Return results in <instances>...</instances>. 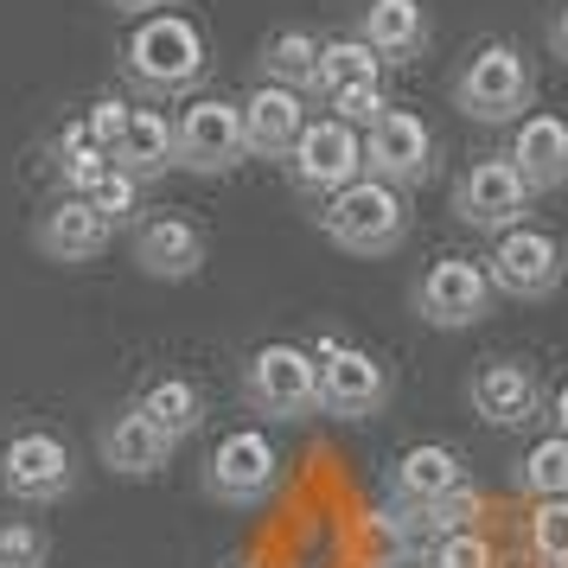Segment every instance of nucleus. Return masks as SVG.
I'll return each mask as SVG.
<instances>
[{
	"label": "nucleus",
	"instance_id": "nucleus-39",
	"mask_svg": "<svg viewBox=\"0 0 568 568\" xmlns=\"http://www.w3.org/2000/svg\"><path fill=\"white\" fill-rule=\"evenodd\" d=\"M530 568H537V562H530Z\"/></svg>",
	"mask_w": 568,
	"mask_h": 568
},
{
	"label": "nucleus",
	"instance_id": "nucleus-24",
	"mask_svg": "<svg viewBox=\"0 0 568 568\" xmlns=\"http://www.w3.org/2000/svg\"><path fill=\"white\" fill-rule=\"evenodd\" d=\"M262 83H282V90L307 97L313 83H320V39L307 27H282L262 45Z\"/></svg>",
	"mask_w": 568,
	"mask_h": 568
},
{
	"label": "nucleus",
	"instance_id": "nucleus-7",
	"mask_svg": "<svg viewBox=\"0 0 568 568\" xmlns=\"http://www.w3.org/2000/svg\"><path fill=\"white\" fill-rule=\"evenodd\" d=\"M282 166H287V185L301 199H333L338 185H352L364 173V134L333 122V115H320V122L307 115V129L294 134V148L282 154Z\"/></svg>",
	"mask_w": 568,
	"mask_h": 568
},
{
	"label": "nucleus",
	"instance_id": "nucleus-33",
	"mask_svg": "<svg viewBox=\"0 0 568 568\" xmlns=\"http://www.w3.org/2000/svg\"><path fill=\"white\" fill-rule=\"evenodd\" d=\"M415 530H422V537H454V530H479V491H473V486L447 491L440 505H428V511L415 517Z\"/></svg>",
	"mask_w": 568,
	"mask_h": 568
},
{
	"label": "nucleus",
	"instance_id": "nucleus-21",
	"mask_svg": "<svg viewBox=\"0 0 568 568\" xmlns=\"http://www.w3.org/2000/svg\"><path fill=\"white\" fill-rule=\"evenodd\" d=\"M97 454H103V466L115 479H154L160 466L173 460V440L160 435L141 409H122L103 435H97Z\"/></svg>",
	"mask_w": 568,
	"mask_h": 568
},
{
	"label": "nucleus",
	"instance_id": "nucleus-1",
	"mask_svg": "<svg viewBox=\"0 0 568 568\" xmlns=\"http://www.w3.org/2000/svg\"><path fill=\"white\" fill-rule=\"evenodd\" d=\"M122 71H129L141 90H154V97H173V90H192V83H205L211 71V45L199 20H185V13H148L141 27L122 39Z\"/></svg>",
	"mask_w": 568,
	"mask_h": 568
},
{
	"label": "nucleus",
	"instance_id": "nucleus-16",
	"mask_svg": "<svg viewBox=\"0 0 568 568\" xmlns=\"http://www.w3.org/2000/svg\"><path fill=\"white\" fill-rule=\"evenodd\" d=\"M466 403H473V415H479L486 428H524V422H537V409H542V384H537L530 364L486 358L473 371V384H466Z\"/></svg>",
	"mask_w": 568,
	"mask_h": 568
},
{
	"label": "nucleus",
	"instance_id": "nucleus-14",
	"mask_svg": "<svg viewBox=\"0 0 568 568\" xmlns=\"http://www.w3.org/2000/svg\"><path fill=\"white\" fill-rule=\"evenodd\" d=\"M129 256L148 282H192L205 268V231L180 211H154V217H134Z\"/></svg>",
	"mask_w": 568,
	"mask_h": 568
},
{
	"label": "nucleus",
	"instance_id": "nucleus-20",
	"mask_svg": "<svg viewBox=\"0 0 568 568\" xmlns=\"http://www.w3.org/2000/svg\"><path fill=\"white\" fill-rule=\"evenodd\" d=\"M358 39L371 45L377 64H409V58L428 52L435 27H428V7L422 0H364Z\"/></svg>",
	"mask_w": 568,
	"mask_h": 568
},
{
	"label": "nucleus",
	"instance_id": "nucleus-17",
	"mask_svg": "<svg viewBox=\"0 0 568 568\" xmlns=\"http://www.w3.org/2000/svg\"><path fill=\"white\" fill-rule=\"evenodd\" d=\"M511 173L524 180V192H562L568 185V122L562 115H517V134H511Z\"/></svg>",
	"mask_w": 568,
	"mask_h": 568
},
{
	"label": "nucleus",
	"instance_id": "nucleus-29",
	"mask_svg": "<svg viewBox=\"0 0 568 568\" xmlns=\"http://www.w3.org/2000/svg\"><path fill=\"white\" fill-rule=\"evenodd\" d=\"M320 103L333 109V122L364 134L389 109V97H384V83H338V90H320Z\"/></svg>",
	"mask_w": 568,
	"mask_h": 568
},
{
	"label": "nucleus",
	"instance_id": "nucleus-6",
	"mask_svg": "<svg viewBox=\"0 0 568 568\" xmlns=\"http://www.w3.org/2000/svg\"><path fill=\"white\" fill-rule=\"evenodd\" d=\"M313 371H320V409L326 415H338V422H371V415H384L389 364L377 358V352L345 345V338H320Z\"/></svg>",
	"mask_w": 568,
	"mask_h": 568
},
{
	"label": "nucleus",
	"instance_id": "nucleus-32",
	"mask_svg": "<svg viewBox=\"0 0 568 568\" xmlns=\"http://www.w3.org/2000/svg\"><path fill=\"white\" fill-rule=\"evenodd\" d=\"M45 562H52V537L27 517H7L0 524V568H45Z\"/></svg>",
	"mask_w": 568,
	"mask_h": 568
},
{
	"label": "nucleus",
	"instance_id": "nucleus-15",
	"mask_svg": "<svg viewBox=\"0 0 568 568\" xmlns=\"http://www.w3.org/2000/svg\"><path fill=\"white\" fill-rule=\"evenodd\" d=\"M115 224H109L103 211L90 205L83 192H64L52 205L39 211V224H32V243H39V256L45 262H64V268H78V262L103 256Z\"/></svg>",
	"mask_w": 568,
	"mask_h": 568
},
{
	"label": "nucleus",
	"instance_id": "nucleus-8",
	"mask_svg": "<svg viewBox=\"0 0 568 568\" xmlns=\"http://www.w3.org/2000/svg\"><path fill=\"white\" fill-rule=\"evenodd\" d=\"M78 486V460L52 428H20L0 440V491L13 505H58Z\"/></svg>",
	"mask_w": 568,
	"mask_h": 568
},
{
	"label": "nucleus",
	"instance_id": "nucleus-12",
	"mask_svg": "<svg viewBox=\"0 0 568 568\" xmlns=\"http://www.w3.org/2000/svg\"><path fill=\"white\" fill-rule=\"evenodd\" d=\"M364 173L396 185V192L422 185L435 173V134H428V122H422L415 109H384V115L364 129Z\"/></svg>",
	"mask_w": 568,
	"mask_h": 568
},
{
	"label": "nucleus",
	"instance_id": "nucleus-10",
	"mask_svg": "<svg viewBox=\"0 0 568 568\" xmlns=\"http://www.w3.org/2000/svg\"><path fill=\"white\" fill-rule=\"evenodd\" d=\"M275 486H282V447L262 435V428H231V435L205 454V491L217 505L250 511V505H262Z\"/></svg>",
	"mask_w": 568,
	"mask_h": 568
},
{
	"label": "nucleus",
	"instance_id": "nucleus-19",
	"mask_svg": "<svg viewBox=\"0 0 568 568\" xmlns=\"http://www.w3.org/2000/svg\"><path fill=\"white\" fill-rule=\"evenodd\" d=\"M466 486V466L460 454L447 447V440H422V447H409L403 460H396V473H389V491H396V511L422 517L428 505H440L447 491Z\"/></svg>",
	"mask_w": 568,
	"mask_h": 568
},
{
	"label": "nucleus",
	"instance_id": "nucleus-22",
	"mask_svg": "<svg viewBox=\"0 0 568 568\" xmlns=\"http://www.w3.org/2000/svg\"><path fill=\"white\" fill-rule=\"evenodd\" d=\"M109 160H115L122 173H134L141 185L160 180V173H173L180 160H173V122H166V109H129V122L115 134Z\"/></svg>",
	"mask_w": 568,
	"mask_h": 568
},
{
	"label": "nucleus",
	"instance_id": "nucleus-3",
	"mask_svg": "<svg viewBox=\"0 0 568 568\" xmlns=\"http://www.w3.org/2000/svg\"><path fill=\"white\" fill-rule=\"evenodd\" d=\"M530 97H537V71H530V58L517 52L511 39L479 45L460 64V78H454V109L466 122H517L530 109Z\"/></svg>",
	"mask_w": 568,
	"mask_h": 568
},
{
	"label": "nucleus",
	"instance_id": "nucleus-13",
	"mask_svg": "<svg viewBox=\"0 0 568 568\" xmlns=\"http://www.w3.org/2000/svg\"><path fill=\"white\" fill-rule=\"evenodd\" d=\"M454 217L473 224V231H511V224H530V192L524 180L511 173V160L491 154V160H473L460 180H454Z\"/></svg>",
	"mask_w": 568,
	"mask_h": 568
},
{
	"label": "nucleus",
	"instance_id": "nucleus-9",
	"mask_svg": "<svg viewBox=\"0 0 568 568\" xmlns=\"http://www.w3.org/2000/svg\"><path fill=\"white\" fill-rule=\"evenodd\" d=\"M173 160H180L185 173H236L250 148H243V109L231 97H192L180 109V122H173Z\"/></svg>",
	"mask_w": 568,
	"mask_h": 568
},
{
	"label": "nucleus",
	"instance_id": "nucleus-23",
	"mask_svg": "<svg viewBox=\"0 0 568 568\" xmlns=\"http://www.w3.org/2000/svg\"><path fill=\"white\" fill-rule=\"evenodd\" d=\"M134 409L148 415L173 447H180L185 435H199V428H205V415H211L205 409V389L192 384V377H160V384H148L141 396H134Z\"/></svg>",
	"mask_w": 568,
	"mask_h": 568
},
{
	"label": "nucleus",
	"instance_id": "nucleus-28",
	"mask_svg": "<svg viewBox=\"0 0 568 568\" xmlns=\"http://www.w3.org/2000/svg\"><path fill=\"white\" fill-rule=\"evenodd\" d=\"M530 562L568 568V498H537V511H530Z\"/></svg>",
	"mask_w": 568,
	"mask_h": 568
},
{
	"label": "nucleus",
	"instance_id": "nucleus-18",
	"mask_svg": "<svg viewBox=\"0 0 568 568\" xmlns=\"http://www.w3.org/2000/svg\"><path fill=\"white\" fill-rule=\"evenodd\" d=\"M236 109H243V148H250V160H282L294 148V134L307 129V97L282 90V83H256Z\"/></svg>",
	"mask_w": 568,
	"mask_h": 568
},
{
	"label": "nucleus",
	"instance_id": "nucleus-2",
	"mask_svg": "<svg viewBox=\"0 0 568 568\" xmlns=\"http://www.w3.org/2000/svg\"><path fill=\"white\" fill-rule=\"evenodd\" d=\"M320 224H326V236H333L345 256H389L409 236V199L396 185L358 173L352 185H338L333 199H326Z\"/></svg>",
	"mask_w": 568,
	"mask_h": 568
},
{
	"label": "nucleus",
	"instance_id": "nucleus-38",
	"mask_svg": "<svg viewBox=\"0 0 568 568\" xmlns=\"http://www.w3.org/2000/svg\"><path fill=\"white\" fill-rule=\"evenodd\" d=\"M236 568H250V562H236Z\"/></svg>",
	"mask_w": 568,
	"mask_h": 568
},
{
	"label": "nucleus",
	"instance_id": "nucleus-35",
	"mask_svg": "<svg viewBox=\"0 0 568 568\" xmlns=\"http://www.w3.org/2000/svg\"><path fill=\"white\" fill-rule=\"evenodd\" d=\"M549 415H556V435H568V377L556 384V396H549Z\"/></svg>",
	"mask_w": 568,
	"mask_h": 568
},
{
	"label": "nucleus",
	"instance_id": "nucleus-26",
	"mask_svg": "<svg viewBox=\"0 0 568 568\" xmlns=\"http://www.w3.org/2000/svg\"><path fill=\"white\" fill-rule=\"evenodd\" d=\"M338 83H384V64L371 58L358 32L345 39H320V83L313 90H338Z\"/></svg>",
	"mask_w": 568,
	"mask_h": 568
},
{
	"label": "nucleus",
	"instance_id": "nucleus-30",
	"mask_svg": "<svg viewBox=\"0 0 568 568\" xmlns=\"http://www.w3.org/2000/svg\"><path fill=\"white\" fill-rule=\"evenodd\" d=\"M83 199L103 211L109 224H134V211H141V180H134V173H122V166L109 160L103 173H97V185H90Z\"/></svg>",
	"mask_w": 568,
	"mask_h": 568
},
{
	"label": "nucleus",
	"instance_id": "nucleus-34",
	"mask_svg": "<svg viewBox=\"0 0 568 568\" xmlns=\"http://www.w3.org/2000/svg\"><path fill=\"white\" fill-rule=\"evenodd\" d=\"M122 122H129V103H122V97H97V103H90V115H83V129L97 134L103 148H115Z\"/></svg>",
	"mask_w": 568,
	"mask_h": 568
},
{
	"label": "nucleus",
	"instance_id": "nucleus-27",
	"mask_svg": "<svg viewBox=\"0 0 568 568\" xmlns=\"http://www.w3.org/2000/svg\"><path fill=\"white\" fill-rule=\"evenodd\" d=\"M52 160H58V180H64V192H90V185H97V173L109 166V148L83 129V122H71V129L52 141Z\"/></svg>",
	"mask_w": 568,
	"mask_h": 568
},
{
	"label": "nucleus",
	"instance_id": "nucleus-25",
	"mask_svg": "<svg viewBox=\"0 0 568 568\" xmlns=\"http://www.w3.org/2000/svg\"><path fill=\"white\" fill-rule=\"evenodd\" d=\"M511 486L524 498H568V435H542L524 447V460L511 466Z\"/></svg>",
	"mask_w": 568,
	"mask_h": 568
},
{
	"label": "nucleus",
	"instance_id": "nucleus-31",
	"mask_svg": "<svg viewBox=\"0 0 568 568\" xmlns=\"http://www.w3.org/2000/svg\"><path fill=\"white\" fill-rule=\"evenodd\" d=\"M422 568H498V556L479 530H454V537H428Z\"/></svg>",
	"mask_w": 568,
	"mask_h": 568
},
{
	"label": "nucleus",
	"instance_id": "nucleus-11",
	"mask_svg": "<svg viewBox=\"0 0 568 568\" xmlns=\"http://www.w3.org/2000/svg\"><path fill=\"white\" fill-rule=\"evenodd\" d=\"M491 313V282L486 262L473 256H440L428 262V275L415 282V320L435 326V333H466Z\"/></svg>",
	"mask_w": 568,
	"mask_h": 568
},
{
	"label": "nucleus",
	"instance_id": "nucleus-5",
	"mask_svg": "<svg viewBox=\"0 0 568 568\" xmlns=\"http://www.w3.org/2000/svg\"><path fill=\"white\" fill-rule=\"evenodd\" d=\"M568 275V250L556 231H537V224H511L498 231L486 256V282L491 294H511V301H549Z\"/></svg>",
	"mask_w": 568,
	"mask_h": 568
},
{
	"label": "nucleus",
	"instance_id": "nucleus-37",
	"mask_svg": "<svg viewBox=\"0 0 568 568\" xmlns=\"http://www.w3.org/2000/svg\"><path fill=\"white\" fill-rule=\"evenodd\" d=\"M109 7H122V13H166L173 0H109Z\"/></svg>",
	"mask_w": 568,
	"mask_h": 568
},
{
	"label": "nucleus",
	"instance_id": "nucleus-4",
	"mask_svg": "<svg viewBox=\"0 0 568 568\" xmlns=\"http://www.w3.org/2000/svg\"><path fill=\"white\" fill-rule=\"evenodd\" d=\"M243 403L268 422H307L320 415V371H313L307 345H262L256 358L243 364Z\"/></svg>",
	"mask_w": 568,
	"mask_h": 568
},
{
	"label": "nucleus",
	"instance_id": "nucleus-36",
	"mask_svg": "<svg viewBox=\"0 0 568 568\" xmlns=\"http://www.w3.org/2000/svg\"><path fill=\"white\" fill-rule=\"evenodd\" d=\"M549 45H556V58L568 64V7L556 13V27H549Z\"/></svg>",
	"mask_w": 568,
	"mask_h": 568
}]
</instances>
